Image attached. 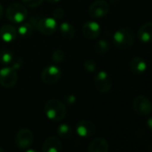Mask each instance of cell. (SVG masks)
<instances>
[{"instance_id":"1","label":"cell","mask_w":152,"mask_h":152,"mask_svg":"<svg viewBox=\"0 0 152 152\" xmlns=\"http://www.w3.org/2000/svg\"><path fill=\"white\" fill-rule=\"evenodd\" d=\"M45 116L53 121H61L64 119L68 114L67 108L63 102L57 99L48 100L44 107Z\"/></svg>"},{"instance_id":"2","label":"cell","mask_w":152,"mask_h":152,"mask_svg":"<svg viewBox=\"0 0 152 152\" xmlns=\"http://www.w3.org/2000/svg\"><path fill=\"white\" fill-rule=\"evenodd\" d=\"M135 42V33L130 28L118 29L113 35V44L120 50H126L134 45Z\"/></svg>"},{"instance_id":"3","label":"cell","mask_w":152,"mask_h":152,"mask_svg":"<svg viewBox=\"0 0 152 152\" xmlns=\"http://www.w3.org/2000/svg\"><path fill=\"white\" fill-rule=\"evenodd\" d=\"M5 16L7 20L15 24H20L25 20L28 17V10L26 7L19 3H12L8 5L5 11Z\"/></svg>"},{"instance_id":"4","label":"cell","mask_w":152,"mask_h":152,"mask_svg":"<svg viewBox=\"0 0 152 152\" xmlns=\"http://www.w3.org/2000/svg\"><path fill=\"white\" fill-rule=\"evenodd\" d=\"M95 89L100 93H108L112 88V78L106 71H99L94 77Z\"/></svg>"},{"instance_id":"5","label":"cell","mask_w":152,"mask_h":152,"mask_svg":"<svg viewBox=\"0 0 152 152\" xmlns=\"http://www.w3.org/2000/svg\"><path fill=\"white\" fill-rule=\"evenodd\" d=\"M36 28L43 35L51 36L54 34L58 28L57 20L53 17H45L38 19L35 24Z\"/></svg>"},{"instance_id":"6","label":"cell","mask_w":152,"mask_h":152,"mask_svg":"<svg viewBox=\"0 0 152 152\" xmlns=\"http://www.w3.org/2000/svg\"><path fill=\"white\" fill-rule=\"evenodd\" d=\"M18 81V74L16 69L6 66L0 69V85L4 88L13 87Z\"/></svg>"},{"instance_id":"7","label":"cell","mask_w":152,"mask_h":152,"mask_svg":"<svg viewBox=\"0 0 152 152\" xmlns=\"http://www.w3.org/2000/svg\"><path fill=\"white\" fill-rule=\"evenodd\" d=\"M134 111L141 117H147L151 113V102L144 95H139L133 101Z\"/></svg>"},{"instance_id":"8","label":"cell","mask_w":152,"mask_h":152,"mask_svg":"<svg viewBox=\"0 0 152 152\" xmlns=\"http://www.w3.org/2000/svg\"><path fill=\"white\" fill-rule=\"evenodd\" d=\"M34 142L33 133L28 128L20 129L15 135V144L21 150H27L32 146Z\"/></svg>"},{"instance_id":"9","label":"cell","mask_w":152,"mask_h":152,"mask_svg":"<svg viewBox=\"0 0 152 152\" xmlns=\"http://www.w3.org/2000/svg\"><path fill=\"white\" fill-rule=\"evenodd\" d=\"M61 77V70L56 65H49L45 67L41 73V80L46 85H53L57 83Z\"/></svg>"},{"instance_id":"10","label":"cell","mask_w":152,"mask_h":152,"mask_svg":"<svg viewBox=\"0 0 152 152\" xmlns=\"http://www.w3.org/2000/svg\"><path fill=\"white\" fill-rule=\"evenodd\" d=\"M110 7L105 0H96L89 7V15L94 19H101L105 17L110 12Z\"/></svg>"},{"instance_id":"11","label":"cell","mask_w":152,"mask_h":152,"mask_svg":"<svg viewBox=\"0 0 152 152\" xmlns=\"http://www.w3.org/2000/svg\"><path fill=\"white\" fill-rule=\"evenodd\" d=\"M76 132L79 137L90 138L94 135L96 127L94 124L89 120H81L76 126Z\"/></svg>"},{"instance_id":"12","label":"cell","mask_w":152,"mask_h":152,"mask_svg":"<svg viewBox=\"0 0 152 152\" xmlns=\"http://www.w3.org/2000/svg\"><path fill=\"white\" fill-rule=\"evenodd\" d=\"M82 32L86 38L94 40L100 37L102 33V28L100 24L97 23L96 21L90 20L84 23L82 27Z\"/></svg>"},{"instance_id":"13","label":"cell","mask_w":152,"mask_h":152,"mask_svg":"<svg viewBox=\"0 0 152 152\" xmlns=\"http://www.w3.org/2000/svg\"><path fill=\"white\" fill-rule=\"evenodd\" d=\"M62 151V143L56 136L48 137L42 145V151L44 152H61Z\"/></svg>"},{"instance_id":"14","label":"cell","mask_w":152,"mask_h":152,"mask_svg":"<svg viewBox=\"0 0 152 152\" xmlns=\"http://www.w3.org/2000/svg\"><path fill=\"white\" fill-rule=\"evenodd\" d=\"M18 37L17 29L10 24L3 25L0 28V38L6 43H11L14 41Z\"/></svg>"},{"instance_id":"15","label":"cell","mask_w":152,"mask_h":152,"mask_svg":"<svg viewBox=\"0 0 152 152\" xmlns=\"http://www.w3.org/2000/svg\"><path fill=\"white\" fill-rule=\"evenodd\" d=\"M109 150V142L102 137H97L94 139L87 148V151L89 152H108Z\"/></svg>"},{"instance_id":"16","label":"cell","mask_w":152,"mask_h":152,"mask_svg":"<svg viewBox=\"0 0 152 152\" xmlns=\"http://www.w3.org/2000/svg\"><path fill=\"white\" fill-rule=\"evenodd\" d=\"M129 67L131 71L134 74V75H142L146 72L147 69V64L146 61L139 56L134 57L130 63H129Z\"/></svg>"},{"instance_id":"17","label":"cell","mask_w":152,"mask_h":152,"mask_svg":"<svg viewBox=\"0 0 152 152\" xmlns=\"http://www.w3.org/2000/svg\"><path fill=\"white\" fill-rule=\"evenodd\" d=\"M152 37V23L151 21L149 22H146L144 24H142L139 30H138V33H137V37L138 39L146 44V43H149L151 41Z\"/></svg>"},{"instance_id":"18","label":"cell","mask_w":152,"mask_h":152,"mask_svg":"<svg viewBox=\"0 0 152 152\" xmlns=\"http://www.w3.org/2000/svg\"><path fill=\"white\" fill-rule=\"evenodd\" d=\"M60 33L62 36L63 38L65 39H72L75 37L76 35V29L72 24L69 22H62L61 23L60 27Z\"/></svg>"},{"instance_id":"19","label":"cell","mask_w":152,"mask_h":152,"mask_svg":"<svg viewBox=\"0 0 152 152\" xmlns=\"http://www.w3.org/2000/svg\"><path fill=\"white\" fill-rule=\"evenodd\" d=\"M33 25L30 24L29 22H21L20 23L18 28H17V33H18V36H20V37H23V38H26L28 37H29L32 32H33Z\"/></svg>"},{"instance_id":"20","label":"cell","mask_w":152,"mask_h":152,"mask_svg":"<svg viewBox=\"0 0 152 152\" xmlns=\"http://www.w3.org/2000/svg\"><path fill=\"white\" fill-rule=\"evenodd\" d=\"M73 134L72 128L69 125L63 123L58 126L57 127V134L61 139H69Z\"/></svg>"},{"instance_id":"21","label":"cell","mask_w":152,"mask_h":152,"mask_svg":"<svg viewBox=\"0 0 152 152\" xmlns=\"http://www.w3.org/2000/svg\"><path fill=\"white\" fill-rule=\"evenodd\" d=\"M110 49V44L106 39H100L97 41L94 46V50L98 54H104L108 53Z\"/></svg>"},{"instance_id":"22","label":"cell","mask_w":152,"mask_h":152,"mask_svg":"<svg viewBox=\"0 0 152 152\" xmlns=\"http://www.w3.org/2000/svg\"><path fill=\"white\" fill-rule=\"evenodd\" d=\"M14 59L13 54L12 52L8 50H3L0 52V62L4 65H9L12 63V60Z\"/></svg>"},{"instance_id":"23","label":"cell","mask_w":152,"mask_h":152,"mask_svg":"<svg viewBox=\"0 0 152 152\" xmlns=\"http://www.w3.org/2000/svg\"><path fill=\"white\" fill-rule=\"evenodd\" d=\"M65 58V53L61 49H56L52 53V60L55 63L62 62Z\"/></svg>"},{"instance_id":"24","label":"cell","mask_w":152,"mask_h":152,"mask_svg":"<svg viewBox=\"0 0 152 152\" xmlns=\"http://www.w3.org/2000/svg\"><path fill=\"white\" fill-rule=\"evenodd\" d=\"M84 69L87 72H89V73H94L96 70V69H97V64H96V62L94 60L89 59V60H86L85 61V63H84Z\"/></svg>"},{"instance_id":"25","label":"cell","mask_w":152,"mask_h":152,"mask_svg":"<svg viewBox=\"0 0 152 152\" xmlns=\"http://www.w3.org/2000/svg\"><path fill=\"white\" fill-rule=\"evenodd\" d=\"M22 2L28 7H37L42 4L44 0H22Z\"/></svg>"},{"instance_id":"26","label":"cell","mask_w":152,"mask_h":152,"mask_svg":"<svg viewBox=\"0 0 152 152\" xmlns=\"http://www.w3.org/2000/svg\"><path fill=\"white\" fill-rule=\"evenodd\" d=\"M64 10L62 8H55L53 12V18L54 20H61L64 16Z\"/></svg>"},{"instance_id":"27","label":"cell","mask_w":152,"mask_h":152,"mask_svg":"<svg viewBox=\"0 0 152 152\" xmlns=\"http://www.w3.org/2000/svg\"><path fill=\"white\" fill-rule=\"evenodd\" d=\"M77 102V98L73 94H68L64 97V102L68 105H74Z\"/></svg>"},{"instance_id":"28","label":"cell","mask_w":152,"mask_h":152,"mask_svg":"<svg viewBox=\"0 0 152 152\" xmlns=\"http://www.w3.org/2000/svg\"><path fill=\"white\" fill-rule=\"evenodd\" d=\"M23 61L20 58H17V59H13L12 61V68H13L14 69H19L21 65H22Z\"/></svg>"},{"instance_id":"29","label":"cell","mask_w":152,"mask_h":152,"mask_svg":"<svg viewBox=\"0 0 152 152\" xmlns=\"http://www.w3.org/2000/svg\"><path fill=\"white\" fill-rule=\"evenodd\" d=\"M152 120L151 118H150L149 119H148V122H147V126H148V127H149V130H151L152 128Z\"/></svg>"},{"instance_id":"30","label":"cell","mask_w":152,"mask_h":152,"mask_svg":"<svg viewBox=\"0 0 152 152\" xmlns=\"http://www.w3.org/2000/svg\"><path fill=\"white\" fill-rule=\"evenodd\" d=\"M3 12H4V7H3V5L0 3V20H1V18L3 16Z\"/></svg>"},{"instance_id":"31","label":"cell","mask_w":152,"mask_h":152,"mask_svg":"<svg viewBox=\"0 0 152 152\" xmlns=\"http://www.w3.org/2000/svg\"><path fill=\"white\" fill-rule=\"evenodd\" d=\"M48 3H51V4H57L58 2H60L61 0H46Z\"/></svg>"},{"instance_id":"32","label":"cell","mask_w":152,"mask_h":152,"mask_svg":"<svg viewBox=\"0 0 152 152\" xmlns=\"http://www.w3.org/2000/svg\"><path fill=\"white\" fill-rule=\"evenodd\" d=\"M110 3H112V4H118V3H119L121 0H110Z\"/></svg>"},{"instance_id":"33","label":"cell","mask_w":152,"mask_h":152,"mask_svg":"<svg viewBox=\"0 0 152 152\" xmlns=\"http://www.w3.org/2000/svg\"><path fill=\"white\" fill-rule=\"evenodd\" d=\"M4 150L3 148H1V147H0V152H4Z\"/></svg>"}]
</instances>
